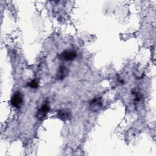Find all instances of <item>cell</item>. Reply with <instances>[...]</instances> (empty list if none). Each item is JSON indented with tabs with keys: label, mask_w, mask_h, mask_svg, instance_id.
I'll list each match as a JSON object with an SVG mask.
<instances>
[{
	"label": "cell",
	"mask_w": 156,
	"mask_h": 156,
	"mask_svg": "<svg viewBox=\"0 0 156 156\" xmlns=\"http://www.w3.org/2000/svg\"><path fill=\"white\" fill-rule=\"evenodd\" d=\"M77 56V52L75 51H65L60 55L61 59L65 61H71L74 60Z\"/></svg>",
	"instance_id": "cell-1"
},
{
	"label": "cell",
	"mask_w": 156,
	"mask_h": 156,
	"mask_svg": "<svg viewBox=\"0 0 156 156\" xmlns=\"http://www.w3.org/2000/svg\"><path fill=\"white\" fill-rule=\"evenodd\" d=\"M22 102H23V98L20 92H18V91L15 92L11 99L12 105L15 107L18 108L19 107H20Z\"/></svg>",
	"instance_id": "cell-2"
},
{
	"label": "cell",
	"mask_w": 156,
	"mask_h": 156,
	"mask_svg": "<svg viewBox=\"0 0 156 156\" xmlns=\"http://www.w3.org/2000/svg\"><path fill=\"white\" fill-rule=\"evenodd\" d=\"M49 110V107L48 105V104H43L42 106L41 107L40 109L38 110V112L37 113V118L39 119H43L46 116V115L48 113Z\"/></svg>",
	"instance_id": "cell-3"
},
{
	"label": "cell",
	"mask_w": 156,
	"mask_h": 156,
	"mask_svg": "<svg viewBox=\"0 0 156 156\" xmlns=\"http://www.w3.org/2000/svg\"><path fill=\"white\" fill-rule=\"evenodd\" d=\"M102 105V102L101 98H96L93 99L90 103L91 108L93 111H97L99 110L101 107Z\"/></svg>",
	"instance_id": "cell-4"
},
{
	"label": "cell",
	"mask_w": 156,
	"mask_h": 156,
	"mask_svg": "<svg viewBox=\"0 0 156 156\" xmlns=\"http://www.w3.org/2000/svg\"><path fill=\"white\" fill-rule=\"evenodd\" d=\"M68 71L66 67L64 66H61L59 68L58 73H57V77L58 79H63L67 75Z\"/></svg>",
	"instance_id": "cell-5"
},
{
	"label": "cell",
	"mask_w": 156,
	"mask_h": 156,
	"mask_svg": "<svg viewBox=\"0 0 156 156\" xmlns=\"http://www.w3.org/2000/svg\"><path fill=\"white\" fill-rule=\"evenodd\" d=\"M71 116L69 112L66 110H60L58 112V117L62 120H66Z\"/></svg>",
	"instance_id": "cell-6"
},
{
	"label": "cell",
	"mask_w": 156,
	"mask_h": 156,
	"mask_svg": "<svg viewBox=\"0 0 156 156\" xmlns=\"http://www.w3.org/2000/svg\"><path fill=\"white\" fill-rule=\"evenodd\" d=\"M29 86H30L31 88H36L38 87V82L35 80H32L29 83Z\"/></svg>",
	"instance_id": "cell-7"
}]
</instances>
